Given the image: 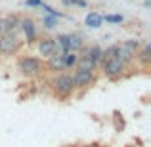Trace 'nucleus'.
<instances>
[{
  "label": "nucleus",
  "mask_w": 151,
  "mask_h": 147,
  "mask_svg": "<svg viewBox=\"0 0 151 147\" xmlns=\"http://www.w3.org/2000/svg\"><path fill=\"white\" fill-rule=\"evenodd\" d=\"M55 21H58V17L46 14L44 19H42V25H44V29H54V27H55Z\"/></svg>",
  "instance_id": "obj_21"
},
{
  "label": "nucleus",
  "mask_w": 151,
  "mask_h": 147,
  "mask_svg": "<svg viewBox=\"0 0 151 147\" xmlns=\"http://www.w3.org/2000/svg\"><path fill=\"white\" fill-rule=\"evenodd\" d=\"M73 77V84H75V90H88L92 88L94 84L98 82V71H78L75 69V73L71 75Z\"/></svg>",
  "instance_id": "obj_5"
},
{
  "label": "nucleus",
  "mask_w": 151,
  "mask_h": 147,
  "mask_svg": "<svg viewBox=\"0 0 151 147\" xmlns=\"http://www.w3.org/2000/svg\"><path fill=\"white\" fill-rule=\"evenodd\" d=\"M46 73H52V75H58V73H65V61H63V54L55 52L54 55H50L46 59Z\"/></svg>",
  "instance_id": "obj_9"
},
{
  "label": "nucleus",
  "mask_w": 151,
  "mask_h": 147,
  "mask_svg": "<svg viewBox=\"0 0 151 147\" xmlns=\"http://www.w3.org/2000/svg\"><path fill=\"white\" fill-rule=\"evenodd\" d=\"M77 59H78V54H77V52H67V54H63L65 69H75V65H77Z\"/></svg>",
  "instance_id": "obj_17"
},
{
  "label": "nucleus",
  "mask_w": 151,
  "mask_h": 147,
  "mask_svg": "<svg viewBox=\"0 0 151 147\" xmlns=\"http://www.w3.org/2000/svg\"><path fill=\"white\" fill-rule=\"evenodd\" d=\"M23 50V40L19 37V33H6L0 34V55L4 57H12V55H17Z\"/></svg>",
  "instance_id": "obj_3"
},
{
  "label": "nucleus",
  "mask_w": 151,
  "mask_h": 147,
  "mask_svg": "<svg viewBox=\"0 0 151 147\" xmlns=\"http://www.w3.org/2000/svg\"><path fill=\"white\" fill-rule=\"evenodd\" d=\"M19 31H21L23 37H25L23 44H35V42H37L38 31H37V23H35V19L21 17V21H19Z\"/></svg>",
  "instance_id": "obj_6"
},
{
  "label": "nucleus",
  "mask_w": 151,
  "mask_h": 147,
  "mask_svg": "<svg viewBox=\"0 0 151 147\" xmlns=\"http://www.w3.org/2000/svg\"><path fill=\"white\" fill-rule=\"evenodd\" d=\"M37 52L40 55V59H48L50 55L55 54V40L54 37H42V38H37Z\"/></svg>",
  "instance_id": "obj_7"
},
{
  "label": "nucleus",
  "mask_w": 151,
  "mask_h": 147,
  "mask_svg": "<svg viewBox=\"0 0 151 147\" xmlns=\"http://www.w3.org/2000/svg\"><path fill=\"white\" fill-rule=\"evenodd\" d=\"M71 6H81V8H86V0H71Z\"/></svg>",
  "instance_id": "obj_23"
},
{
  "label": "nucleus",
  "mask_w": 151,
  "mask_h": 147,
  "mask_svg": "<svg viewBox=\"0 0 151 147\" xmlns=\"http://www.w3.org/2000/svg\"><path fill=\"white\" fill-rule=\"evenodd\" d=\"M40 8H42V10H44L48 15H54V17H65V14H61V11H55L52 6H48V4H44V2L40 4Z\"/></svg>",
  "instance_id": "obj_20"
},
{
  "label": "nucleus",
  "mask_w": 151,
  "mask_h": 147,
  "mask_svg": "<svg viewBox=\"0 0 151 147\" xmlns=\"http://www.w3.org/2000/svg\"><path fill=\"white\" fill-rule=\"evenodd\" d=\"M119 44H121V48L124 50V52H128V54H132L134 57H136L138 50L142 48V44H144V42L138 40V38H128V40H122V42H119Z\"/></svg>",
  "instance_id": "obj_12"
},
{
  "label": "nucleus",
  "mask_w": 151,
  "mask_h": 147,
  "mask_svg": "<svg viewBox=\"0 0 151 147\" xmlns=\"http://www.w3.org/2000/svg\"><path fill=\"white\" fill-rule=\"evenodd\" d=\"M19 21H21V15L14 14V15H2L0 17V34L6 33H19Z\"/></svg>",
  "instance_id": "obj_8"
},
{
  "label": "nucleus",
  "mask_w": 151,
  "mask_h": 147,
  "mask_svg": "<svg viewBox=\"0 0 151 147\" xmlns=\"http://www.w3.org/2000/svg\"><path fill=\"white\" fill-rule=\"evenodd\" d=\"M75 69H78V71H98V67L94 65V61L86 54H78V59H77Z\"/></svg>",
  "instance_id": "obj_13"
},
{
  "label": "nucleus",
  "mask_w": 151,
  "mask_h": 147,
  "mask_svg": "<svg viewBox=\"0 0 151 147\" xmlns=\"http://www.w3.org/2000/svg\"><path fill=\"white\" fill-rule=\"evenodd\" d=\"M81 54H86V55H88V57L94 61V65L100 69V65H101V55H103V48H101V46H98V44L86 46V48L82 50Z\"/></svg>",
  "instance_id": "obj_11"
},
{
  "label": "nucleus",
  "mask_w": 151,
  "mask_h": 147,
  "mask_svg": "<svg viewBox=\"0 0 151 147\" xmlns=\"http://www.w3.org/2000/svg\"><path fill=\"white\" fill-rule=\"evenodd\" d=\"M84 23H86V27H90V29H100L103 25V19H101V15L98 14V11H90V14L86 15Z\"/></svg>",
  "instance_id": "obj_15"
},
{
  "label": "nucleus",
  "mask_w": 151,
  "mask_h": 147,
  "mask_svg": "<svg viewBox=\"0 0 151 147\" xmlns=\"http://www.w3.org/2000/svg\"><path fill=\"white\" fill-rule=\"evenodd\" d=\"M134 65L142 67L144 71L149 69V65H151V46H149V42H144L142 48L138 50L136 57H134Z\"/></svg>",
  "instance_id": "obj_10"
},
{
  "label": "nucleus",
  "mask_w": 151,
  "mask_h": 147,
  "mask_svg": "<svg viewBox=\"0 0 151 147\" xmlns=\"http://www.w3.org/2000/svg\"><path fill=\"white\" fill-rule=\"evenodd\" d=\"M100 71H101L103 77L109 78V80H119V78H122L126 75L128 67L122 61H119L117 57H113V59H107V61H101Z\"/></svg>",
  "instance_id": "obj_4"
},
{
  "label": "nucleus",
  "mask_w": 151,
  "mask_h": 147,
  "mask_svg": "<svg viewBox=\"0 0 151 147\" xmlns=\"http://www.w3.org/2000/svg\"><path fill=\"white\" fill-rule=\"evenodd\" d=\"M117 50H119V42L117 44H111L103 50V55H101V61H107V59H113L117 57Z\"/></svg>",
  "instance_id": "obj_18"
},
{
  "label": "nucleus",
  "mask_w": 151,
  "mask_h": 147,
  "mask_svg": "<svg viewBox=\"0 0 151 147\" xmlns=\"http://www.w3.org/2000/svg\"><path fill=\"white\" fill-rule=\"evenodd\" d=\"M101 19L105 23H113V25H119V23L124 21V17L119 15V14H105V15H101Z\"/></svg>",
  "instance_id": "obj_19"
},
{
  "label": "nucleus",
  "mask_w": 151,
  "mask_h": 147,
  "mask_svg": "<svg viewBox=\"0 0 151 147\" xmlns=\"http://www.w3.org/2000/svg\"><path fill=\"white\" fill-rule=\"evenodd\" d=\"M84 48H86V44H84V38L81 34H69V52L81 54Z\"/></svg>",
  "instance_id": "obj_14"
},
{
  "label": "nucleus",
  "mask_w": 151,
  "mask_h": 147,
  "mask_svg": "<svg viewBox=\"0 0 151 147\" xmlns=\"http://www.w3.org/2000/svg\"><path fill=\"white\" fill-rule=\"evenodd\" d=\"M25 4L27 8H40V4H42V0H25Z\"/></svg>",
  "instance_id": "obj_22"
},
{
  "label": "nucleus",
  "mask_w": 151,
  "mask_h": 147,
  "mask_svg": "<svg viewBox=\"0 0 151 147\" xmlns=\"http://www.w3.org/2000/svg\"><path fill=\"white\" fill-rule=\"evenodd\" d=\"M54 40H55V52H59V54L69 52V34H58Z\"/></svg>",
  "instance_id": "obj_16"
},
{
  "label": "nucleus",
  "mask_w": 151,
  "mask_h": 147,
  "mask_svg": "<svg viewBox=\"0 0 151 147\" xmlns=\"http://www.w3.org/2000/svg\"><path fill=\"white\" fill-rule=\"evenodd\" d=\"M50 90L58 99H69L77 90L73 84V77L71 73H58L50 80Z\"/></svg>",
  "instance_id": "obj_2"
},
{
  "label": "nucleus",
  "mask_w": 151,
  "mask_h": 147,
  "mask_svg": "<svg viewBox=\"0 0 151 147\" xmlns=\"http://www.w3.org/2000/svg\"><path fill=\"white\" fill-rule=\"evenodd\" d=\"M17 71L25 78H40L46 75V63L38 55H21L17 59Z\"/></svg>",
  "instance_id": "obj_1"
}]
</instances>
